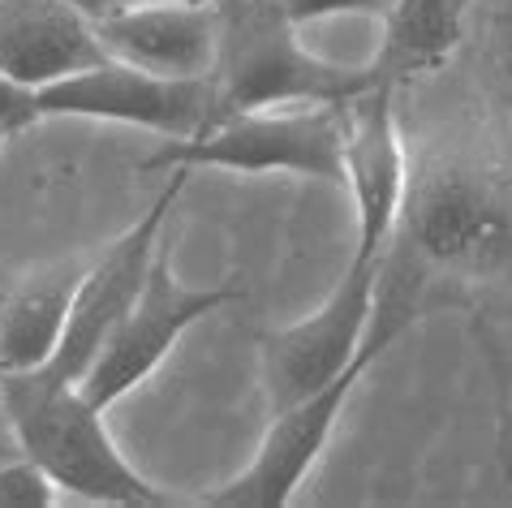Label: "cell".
<instances>
[{
	"label": "cell",
	"instance_id": "cell-1",
	"mask_svg": "<svg viewBox=\"0 0 512 508\" xmlns=\"http://www.w3.org/2000/svg\"><path fill=\"white\" fill-rule=\"evenodd\" d=\"M0 414L9 418L22 453L48 470L56 491L121 508L168 504L164 491L125 461L104 427V409L91 405L74 379L56 375L52 366L0 375Z\"/></svg>",
	"mask_w": 512,
	"mask_h": 508
},
{
	"label": "cell",
	"instance_id": "cell-2",
	"mask_svg": "<svg viewBox=\"0 0 512 508\" xmlns=\"http://www.w3.org/2000/svg\"><path fill=\"white\" fill-rule=\"evenodd\" d=\"M216 13V61L211 91L220 117L246 108H284V104H340L362 87H371L379 69L332 65L297 39V26L280 0H211ZM216 117V121H220Z\"/></svg>",
	"mask_w": 512,
	"mask_h": 508
},
{
	"label": "cell",
	"instance_id": "cell-3",
	"mask_svg": "<svg viewBox=\"0 0 512 508\" xmlns=\"http://www.w3.org/2000/svg\"><path fill=\"white\" fill-rule=\"evenodd\" d=\"M345 100L246 108L211 121L194 138H168L142 168H224V173H293L345 186L340 168Z\"/></svg>",
	"mask_w": 512,
	"mask_h": 508
},
{
	"label": "cell",
	"instance_id": "cell-4",
	"mask_svg": "<svg viewBox=\"0 0 512 508\" xmlns=\"http://www.w3.org/2000/svg\"><path fill=\"white\" fill-rule=\"evenodd\" d=\"M396 237L426 267H491L512 254V194L478 164L409 173Z\"/></svg>",
	"mask_w": 512,
	"mask_h": 508
},
{
	"label": "cell",
	"instance_id": "cell-5",
	"mask_svg": "<svg viewBox=\"0 0 512 508\" xmlns=\"http://www.w3.org/2000/svg\"><path fill=\"white\" fill-rule=\"evenodd\" d=\"M229 302H241L237 289L181 285L173 276V254H168V246H160L138 302L125 310V319L112 328L104 349H99L95 362L87 366V375L78 379L82 397L99 409H112L121 397H130L138 384H147V379L160 371V362L173 354V345L198 319L216 315V310Z\"/></svg>",
	"mask_w": 512,
	"mask_h": 508
},
{
	"label": "cell",
	"instance_id": "cell-6",
	"mask_svg": "<svg viewBox=\"0 0 512 508\" xmlns=\"http://www.w3.org/2000/svg\"><path fill=\"white\" fill-rule=\"evenodd\" d=\"M39 117H91L121 121L164 138H194L220 117L216 91L207 78L151 74L117 56H104L69 78H56L35 91Z\"/></svg>",
	"mask_w": 512,
	"mask_h": 508
},
{
	"label": "cell",
	"instance_id": "cell-7",
	"mask_svg": "<svg viewBox=\"0 0 512 508\" xmlns=\"http://www.w3.org/2000/svg\"><path fill=\"white\" fill-rule=\"evenodd\" d=\"M186 181H190V168H173V181L160 190V199L108 246L104 259L78 276L61 349H56V358L48 362L56 375H65L78 384V379L87 375V366L95 362V354L104 349V341L112 336V328L125 319V310L138 302V293L151 276L155 254L164 246V224L173 216Z\"/></svg>",
	"mask_w": 512,
	"mask_h": 508
},
{
	"label": "cell",
	"instance_id": "cell-8",
	"mask_svg": "<svg viewBox=\"0 0 512 508\" xmlns=\"http://www.w3.org/2000/svg\"><path fill=\"white\" fill-rule=\"evenodd\" d=\"M375 306V259H353L327 302L310 319L263 336V392L267 409H289L306 401L310 392L327 388L345 375L362 349L366 323Z\"/></svg>",
	"mask_w": 512,
	"mask_h": 508
},
{
	"label": "cell",
	"instance_id": "cell-9",
	"mask_svg": "<svg viewBox=\"0 0 512 508\" xmlns=\"http://www.w3.org/2000/svg\"><path fill=\"white\" fill-rule=\"evenodd\" d=\"M383 354H388V349L375 345L371 336H362V349L349 371L336 375L327 388L310 392L306 401L276 409L254 461L237 478H229L224 487L207 491L203 504H211V508H284L289 504L293 491L302 487V478L315 470V461L323 457V448L336 431V418H340V409H345V401L353 397V388L362 384V375L371 371Z\"/></svg>",
	"mask_w": 512,
	"mask_h": 508
},
{
	"label": "cell",
	"instance_id": "cell-10",
	"mask_svg": "<svg viewBox=\"0 0 512 508\" xmlns=\"http://www.w3.org/2000/svg\"><path fill=\"white\" fill-rule=\"evenodd\" d=\"M396 95L388 78H375L371 87L345 100V138H340V168L345 186L358 211V254L353 259L371 263L392 242L396 224L405 211L409 190V155L401 117H396Z\"/></svg>",
	"mask_w": 512,
	"mask_h": 508
},
{
	"label": "cell",
	"instance_id": "cell-11",
	"mask_svg": "<svg viewBox=\"0 0 512 508\" xmlns=\"http://www.w3.org/2000/svg\"><path fill=\"white\" fill-rule=\"evenodd\" d=\"M108 56L168 78H207L216 61V13L211 0H151L121 5L99 18Z\"/></svg>",
	"mask_w": 512,
	"mask_h": 508
},
{
	"label": "cell",
	"instance_id": "cell-12",
	"mask_svg": "<svg viewBox=\"0 0 512 508\" xmlns=\"http://www.w3.org/2000/svg\"><path fill=\"white\" fill-rule=\"evenodd\" d=\"M99 26L65 0H0V74L22 87H48L104 61Z\"/></svg>",
	"mask_w": 512,
	"mask_h": 508
},
{
	"label": "cell",
	"instance_id": "cell-13",
	"mask_svg": "<svg viewBox=\"0 0 512 508\" xmlns=\"http://www.w3.org/2000/svg\"><path fill=\"white\" fill-rule=\"evenodd\" d=\"M379 22L383 44L371 65L392 87H409L414 78L444 69L465 44L474 0H392Z\"/></svg>",
	"mask_w": 512,
	"mask_h": 508
},
{
	"label": "cell",
	"instance_id": "cell-14",
	"mask_svg": "<svg viewBox=\"0 0 512 508\" xmlns=\"http://www.w3.org/2000/svg\"><path fill=\"white\" fill-rule=\"evenodd\" d=\"M82 272L26 280L0 298V375L39 371L56 358Z\"/></svg>",
	"mask_w": 512,
	"mask_h": 508
},
{
	"label": "cell",
	"instance_id": "cell-15",
	"mask_svg": "<svg viewBox=\"0 0 512 508\" xmlns=\"http://www.w3.org/2000/svg\"><path fill=\"white\" fill-rule=\"evenodd\" d=\"M474 18L482 35V69L495 100L512 108V0H474Z\"/></svg>",
	"mask_w": 512,
	"mask_h": 508
},
{
	"label": "cell",
	"instance_id": "cell-16",
	"mask_svg": "<svg viewBox=\"0 0 512 508\" xmlns=\"http://www.w3.org/2000/svg\"><path fill=\"white\" fill-rule=\"evenodd\" d=\"M56 483L44 465H35L26 453L9 457L0 465V508H52Z\"/></svg>",
	"mask_w": 512,
	"mask_h": 508
},
{
	"label": "cell",
	"instance_id": "cell-17",
	"mask_svg": "<svg viewBox=\"0 0 512 508\" xmlns=\"http://www.w3.org/2000/svg\"><path fill=\"white\" fill-rule=\"evenodd\" d=\"M280 5L297 26H306V22L336 18V13H366V18H383L392 0H280Z\"/></svg>",
	"mask_w": 512,
	"mask_h": 508
},
{
	"label": "cell",
	"instance_id": "cell-18",
	"mask_svg": "<svg viewBox=\"0 0 512 508\" xmlns=\"http://www.w3.org/2000/svg\"><path fill=\"white\" fill-rule=\"evenodd\" d=\"M39 121V100L31 87H22V82H13L9 74H0V134H18L26 125Z\"/></svg>",
	"mask_w": 512,
	"mask_h": 508
},
{
	"label": "cell",
	"instance_id": "cell-19",
	"mask_svg": "<svg viewBox=\"0 0 512 508\" xmlns=\"http://www.w3.org/2000/svg\"><path fill=\"white\" fill-rule=\"evenodd\" d=\"M22 453V444H18V435H13V427H9V418L0 414V465H5L9 457H18Z\"/></svg>",
	"mask_w": 512,
	"mask_h": 508
},
{
	"label": "cell",
	"instance_id": "cell-20",
	"mask_svg": "<svg viewBox=\"0 0 512 508\" xmlns=\"http://www.w3.org/2000/svg\"><path fill=\"white\" fill-rule=\"evenodd\" d=\"M65 5H74V9H82V13H87V18H91V22H99V18H108V13H112V9H117V5H112V0H65Z\"/></svg>",
	"mask_w": 512,
	"mask_h": 508
},
{
	"label": "cell",
	"instance_id": "cell-21",
	"mask_svg": "<svg viewBox=\"0 0 512 508\" xmlns=\"http://www.w3.org/2000/svg\"><path fill=\"white\" fill-rule=\"evenodd\" d=\"M112 5L121 9V5H151V0H112Z\"/></svg>",
	"mask_w": 512,
	"mask_h": 508
},
{
	"label": "cell",
	"instance_id": "cell-22",
	"mask_svg": "<svg viewBox=\"0 0 512 508\" xmlns=\"http://www.w3.org/2000/svg\"><path fill=\"white\" fill-rule=\"evenodd\" d=\"M0 143H5V134H0Z\"/></svg>",
	"mask_w": 512,
	"mask_h": 508
}]
</instances>
